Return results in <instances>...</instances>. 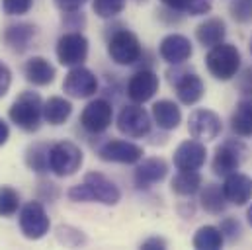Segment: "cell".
Instances as JSON below:
<instances>
[{"label": "cell", "instance_id": "11", "mask_svg": "<svg viewBox=\"0 0 252 250\" xmlns=\"http://www.w3.org/2000/svg\"><path fill=\"white\" fill-rule=\"evenodd\" d=\"M118 129L133 139L145 137L151 131V116L139 106H126L118 116Z\"/></svg>", "mask_w": 252, "mask_h": 250}, {"label": "cell", "instance_id": "23", "mask_svg": "<svg viewBox=\"0 0 252 250\" xmlns=\"http://www.w3.org/2000/svg\"><path fill=\"white\" fill-rule=\"evenodd\" d=\"M225 22L219 20V18H211V20H205L203 24L197 26L195 30V37L197 41L203 45V47H215L219 43H223L225 39Z\"/></svg>", "mask_w": 252, "mask_h": 250}, {"label": "cell", "instance_id": "2", "mask_svg": "<svg viewBox=\"0 0 252 250\" xmlns=\"http://www.w3.org/2000/svg\"><path fill=\"white\" fill-rule=\"evenodd\" d=\"M10 120L18 125L20 129L32 133L37 131L41 124V116H43V102L39 98L37 92H22L16 102L10 108Z\"/></svg>", "mask_w": 252, "mask_h": 250}, {"label": "cell", "instance_id": "9", "mask_svg": "<svg viewBox=\"0 0 252 250\" xmlns=\"http://www.w3.org/2000/svg\"><path fill=\"white\" fill-rule=\"evenodd\" d=\"M243 158H245V147L237 141H227L221 147H217V151H215L213 172L217 176H229L239 170Z\"/></svg>", "mask_w": 252, "mask_h": 250}, {"label": "cell", "instance_id": "20", "mask_svg": "<svg viewBox=\"0 0 252 250\" xmlns=\"http://www.w3.org/2000/svg\"><path fill=\"white\" fill-rule=\"evenodd\" d=\"M33 37H35V28L32 24H14L8 26L4 31V43L16 53H24Z\"/></svg>", "mask_w": 252, "mask_h": 250}, {"label": "cell", "instance_id": "19", "mask_svg": "<svg viewBox=\"0 0 252 250\" xmlns=\"http://www.w3.org/2000/svg\"><path fill=\"white\" fill-rule=\"evenodd\" d=\"M28 82L35 86H47L55 80V66L43 57H32L24 66Z\"/></svg>", "mask_w": 252, "mask_h": 250}, {"label": "cell", "instance_id": "40", "mask_svg": "<svg viewBox=\"0 0 252 250\" xmlns=\"http://www.w3.org/2000/svg\"><path fill=\"white\" fill-rule=\"evenodd\" d=\"M251 53H252V41H251Z\"/></svg>", "mask_w": 252, "mask_h": 250}, {"label": "cell", "instance_id": "39", "mask_svg": "<svg viewBox=\"0 0 252 250\" xmlns=\"http://www.w3.org/2000/svg\"><path fill=\"white\" fill-rule=\"evenodd\" d=\"M247 217H249V223L252 225V207L249 209V213H247Z\"/></svg>", "mask_w": 252, "mask_h": 250}, {"label": "cell", "instance_id": "35", "mask_svg": "<svg viewBox=\"0 0 252 250\" xmlns=\"http://www.w3.org/2000/svg\"><path fill=\"white\" fill-rule=\"evenodd\" d=\"M10 84H12V72H10V68L4 62L0 61V98L6 96Z\"/></svg>", "mask_w": 252, "mask_h": 250}, {"label": "cell", "instance_id": "16", "mask_svg": "<svg viewBox=\"0 0 252 250\" xmlns=\"http://www.w3.org/2000/svg\"><path fill=\"white\" fill-rule=\"evenodd\" d=\"M160 57L170 64H180V62L188 61L191 57V43L188 37L180 35V33H172L166 35L160 41Z\"/></svg>", "mask_w": 252, "mask_h": 250}, {"label": "cell", "instance_id": "37", "mask_svg": "<svg viewBox=\"0 0 252 250\" xmlns=\"http://www.w3.org/2000/svg\"><path fill=\"white\" fill-rule=\"evenodd\" d=\"M141 249H166V241L164 239H158V237H153V239H149V241H145L143 245H141Z\"/></svg>", "mask_w": 252, "mask_h": 250}, {"label": "cell", "instance_id": "32", "mask_svg": "<svg viewBox=\"0 0 252 250\" xmlns=\"http://www.w3.org/2000/svg\"><path fill=\"white\" fill-rule=\"evenodd\" d=\"M92 8L100 18H114L122 14V10L126 8V0H94Z\"/></svg>", "mask_w": 252, "mask_h": 250}, {"label": "cell", "instance_id": "3", "mask_svg": "<svg viewBox=\"0 0 252 250\" xmlns=\"http://www.w3.org/2000/svg\"><path fill=\"white\" fill-rule=\"evenodd\" d=\"M209 72L219 80H231L241 68V53L231 43H219L211 47L205 57Z\"/></svg>", "mask_w": 252, "mask_h": 250}, {"label": "cell", "instance_id": "36", "mask_svg": "<svg viewBox=\"0 0 252 250\" xmlns=\"http://www.w3.org/2000/svg\"><path fill=\"white\" fill-rule=\"evenodd\" d=\"M55 4L63 12H76L78 8H82L86 4V0H55Z\"/></svg>", "mask_w": 252, "mask_h": 250}, {"label": "cell", "instance_id": "34", "mask_svg": "<svg viewBox=\"0 0 252 250\" xmlns=\"http://www.w3.org/2000/svg\"><path fill=\"white\" fill-rule=\"evenodd\" d=\"M231 14L239 22H251L252 20V0H239L231 4Z\"/></svg>", "mask_w": 252, "mask_h": 250}, {"label": "cell", "instance_id": "33", "mask_svg": "<svg viewBox=\"0 0 252 250\" xmlns=\"http://www.w3.org/2000/svg\"><path fill=\"white\" fill-rule=\"evenodd\" d=\"M33 0H2V10L8 16H22L30 12Z\"/></svg>", "mask_w": 252, "mask_h": 250}, {"label": "cell", "instance_id": "25", "mask_svg": "<svg viewBox=\"0 0 252 250\" xmlns=\"http://www.w3.org/2000/svg\"><path fill=\"white\" fill-rule=\"evenodd\" d=\"M231 127L241 137H252V100H241L231 116Z\"/></svg>", "mask_w": 252, "mask_h": 250}, {"label": "cell", "instance_id": "18", "mask_svg": "<svg viewBox=\"0 0 252 250\" xmlns=\"http://www.w3.org/2000/svg\"><path fill=\"white\" fill-rule=\"evenodd\" d=\"M168 166L162 158H147L135 168V184L139 188H151L153 184L164 180Z\"/></svg>", "mask_w": 252, "mask_h": 250}, {"label": "cell", "instance_id": "22", "mask_svg": "<svg viewBox=\"0 0 252 250\" xmlns=\"http://www.w3.org/2000/svg\"><path fill=\"white\" fill-rule=\"evenodd\" d=\"M153 118L157 125L164 131H170V129H176L180 122H182V112L180 108L170 102V100H160L153 106Z\"/></svg>", "mask_w": 252, "mask_h": 250}, {"label": "cell", "instance_id": "1", "mask_svg": "<svg viewBox=\"0 0 252 250\" xmlns=\"http://www.w3.org/2000/svg\"><path fill=\"white\" fill-rule=\"evenodd\" d=\"M68 197L72 201H100L104 205H116L122 199V191L104 174L90 172L82 184L68 189Z\"/></svg>", "mask_w": 252, "mask_h": 250}, {"label": "cell", "instance_id": "21", "mask_svg": "<svg viewBox=\"0 0 252 250\" xmlns=\"http://www.w3.org/2000/svg\"><path fill=\"white\" fill-rule=\"evenodd\" d=\"M203 82L197 74H184L182 78L176 80V94L180 98L182 104L186 106H193L203 98Z\"/></svg>", "mask_w": 252, "mask_h": 250}, {"label": "cell", "instance_id": "38", "mask_svg": "<svg viewBox=\"0 0 252 250\" xmlns=\"http://www.w3.org/2000/svg\"><path fill=\"white\" fill-rule=\"evenodd\" d=\"M8 137H10V129H8V125H6V122L0 118V147L8 141Z\"/></svg>", "mask_w": 252, "mask_h": 250}, {"label": "cell", "instance_id": "8", "mask_svg": "<svg viewBox=\"0 0 252 250\" xmlns=\"http://www.w3.org/2000/svg\"><path fill=\"white\" fill-rule=\"evenodd\" d=\"M98 88V80L94 76V72L82 64L72 66L68 70V74L64 76L63 90L64 94H68L70 98H88L96 92Z\"/></svg>", "mask_w": 252, "mask_h": 250}, {"label": "cell", "instance_id": "6", "mask_svg": "<svg viewBox=\"0 0 252 250\" xmlns=\"http://www.w3.org/2000/svg\"><path fill=\"white\" fill-rule=\"evenodd\" d=\"M108 53H110L112 61L118 64H133L141 57V43L135 33L122 30L110 39Z\"/></svg>", "mask_w": 252, "mask_h": 250}, {"label": "cell", "instance_id": "13", "mask_svg": "<svg viewBox=\"0 0 252 250\" xmlns=\"http://www.w3.org/2000/svg\"><path fill=\"white\" fill-rule=\"evenodd\" d=\"M112 106L106 100H94L80 114V124L90 133H102L112 125Z\"/></svg>", "mask_w": 252, "mask_h": 250}, {"label": "cell", "instance_id": "24", "mask_svg": "<svg viewBox=\"0 0 252 250\" xmlns=\"http://www.w3.org/2000/svg\"><path fill=\"white\" fill-rule=\"evenodd\" d=\"M72 106L68 100L53 96L43 104V120L49 125H63L70 118Z\"/></svg>", "mask_w": 252, "mask_h": 250}, {"label": "cell", "instance_id": "17", "mask_svg": "<svg viewBox=\"0 0 252 250\" xmlns=\"http://www.w3.org/2000/svg\"><path fill=\"white\" fill-rule=\"evenodd\" d=\"M223 193L227 201L235 205H245L252 197V178L247 174H239V172L229 174L223 184Z\"/></svg>", "mask_w": 252, "mask_h": 250}, {"label": "cell", "instance_id": "29", "mask_svg": "<svg viewBox=\"0 0 252 250\" xmlns=\"http://www.w3.org/2000/svg\"><path fill=\"white\" fill-rule=\"evenodd\" d=\"M201 205L209 213H221L225 209V193L223 189L215 184L207 186L201 193Z\"/></svg>", "mask_w": 252, "mask_h": 250}, {"label": "cell", "instance_id": "26", "mask_svg": "<svg viewBox=\"0 0 252 250\" xmlns=\"http://www.w3.org/2000/svg\"><path fill=\"white\" fill-rule=\"evenodd\" d=\"M223 231L211 225L201 227L193 237V249L199 250H217L223 247Z\"/></svg>", "mask_w": 252, "mask_h": 250}, {"label": "cell", "instance_id": "15", "mask_svg": "<svg viewBox=\"0 0 252 250\" xmlns=\"http://www.w3.org/2000/svg\"><path fill=\"white\" fill-rule=\"evenodd\" d=\"M205 147L199 141H184L174 151V166L178 170H199L205 162Z\"/></svg>", "mask_w": 252, "mask_h": 250}, {"label": "cell", "instance_id": "14", "mask_svg": "<svg viewBox=\"0 0 252 250\" xmlns=\"http://www.w3.org/2000/svg\"><path fill=\"white\" fill-rule=\"evenodd\" d=\"M158 92V76L153 70H137L127 84V94L133 102H149Z\"/></svg>", "mask_w": 252, "mask_h": 250}, {"label": "cell", "instance_id": "5", "mask_svg": "<svg viewBox=\"0 0 252 250\" xmlns=\"http://www.w3.org/2000/svg\"><path fill=\"white\" fill-rule=\"evenodd\" d=\"M49 217L39 201H30L24 205L20 211V229L26 239L30 241H39L49 233Z\"/></svg>", "mask_w": 252, "mask_h": 250}, {"label": "cell", "instance_id": "30", "mask_svg": "<svg viewBox=\"0 0 252 250\" xmlns=\"http://www.w3.org/2000/svg\"><path fill=\"white\" fill-rule=\"evenodd\" d=\"M49 151L51 149L45 147V145H33V147H30L28 156H26L28 166L32 170H35V172H45L49 168Z\"/></svg>", "mask_w": 252, "mask_h": 250}, {"label": "cell", "instance_id": "10", "mask_svg": "<svg viewBox=\"0 0 252 250\" xmlns=\"http://www.w3.org/2000/svg\"><path fill=\"white\" fill-rule=\"evenodd\" d=\"M188 129L193 139L213 141V139L219 137L223 125H221V118L215 112H211V110H195L189 116Z\"/></svg>", "mask_w": 252, "mask_h": 250}, {"label": "cell", "instance_id": "4", "mask_svg": "<svg viewBox=\"0 0 252 250\" xmlns=\"http://www.w3.org/2000/svg\"><path fill=\"white\" fill-rule=\"evenodd\" d=\"M82 151L70 143V141H61L51 147L49 151V168L57 176H72L80 166H82Z\"/></svg>", "mask_w": 252, "mask_h": 250}, {"label": "cell", "instance_id": "12", "mask_svg": "<svg viewBox=\"0 0 252 250\" xmlns=\"http://www.w3.org/2000/svg\"><path fill=\"white\" fill-rule=\"evenodd\" d=\"M143 149L129 143V141H108L104 147H100L98 156L106 162H122V164H135L143 158Z\"/></svg>", "mask_w": 252, "mask_h": 250}, {"label": "cell", "instance_id": "31", "mask_svg": "<svg viewBox=\"0 0 252 250\" xmlns=\"http://www.w3.org/2000/svg\"><path fill=\"white\" fill-rule=\"evenodd\" d=\"M20 207V195L10 186H0V215L12 217Z\"/></svg>", "mask_w": 252, "mask_h": 250}, {"label": "cell", "instance_id": "28", "mask_svg": "<svg viewBox=\"0 0 252 250\" xmlns=\"http://www.w3.org/2000/svg\"><path fill=\"white\" fill-rule=\"evenodd\" d=\"M166 6L178 12H186L189 16H201L211 10V0H162Z\"/></svg>", "mask_w": 252, "mask_h": 250}, {"label": "cell", "instance_id": "27", "mask_svg": "<svg viewBox=\"0 0 252 250\" xmlns=\"http://www.w3.org/2000/svg\"><path fill=\"white\" fill-rule=\"evenodd\" d=\"M201 186V176L195 170H180L172 178V191L180 195H191Z\"/></svg>", "mask_w": 252, "mask_h": 250}, {"label": "cell", "instance_id": "7", "mask_svg": "<svg viewBox=\"0 0 252 250\" xmlns=\"http://www.w3.org/2000/svg\"><path fill=\"white\" fill-rule=\"evenodd\" d=\"M57 57L64 66L82 64V61H86L88 57V39L78 31L64 33L57 41Z\"/></svg>", "mask_w": 252, "mask_h": 250}]
</instances>
